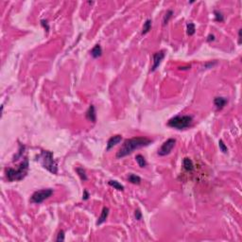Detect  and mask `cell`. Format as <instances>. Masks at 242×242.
<instances>
[{"instance_id": "6da1fadb", "label": "cell", "mask_w": 242, "mask_h": 242, "mask_svg": "<svg viewBox=\"0 0 242 242\" xmlns=\"http://www.w3.org/2000/svg\"><path fill=\"white\" fill-rule=\"evenodd\" d=\"M152 143V140L147 137H134L130 139H126L122 146L120 147L117 152V158H123V157L132 153L135 149H141L149 146Z\"/></svg>"}, {"instance_id": "7a4b0ae2", "label": "cell", "mask_w": 242, "mask_h": 242, "mask_svg": "<svg viewBox=\"0 0 242 242\" xmlns=\"http://www.w3.org/2000/svg\"><path fill=\"white\" fill-rule=\"evenodd\" d=\"M28 159L25 158L24 161L20 164L16 169L9 167L6 169V176L8 178L9 182H14V181H21L27 176L28 171Z\"/></svg>"}, {"instance_id": "3957f363", "label": "cell", "mask_w": 242, "mask_h": 242, "mask_svg": "<svg viewBox=\"0 0 242 242\" xmlns=\"http://www.w3.org/2000/svg\"><path fill=\"white\" fill-rule=\"evenodd\" d=\"M36 160L41 163L42 167L46 168L52 174L58 173V165L57 162L53 158V153L48 150H42L41 153L36 157Z\"/></svg>"}, {"instance_id": "277c9868", "label": "cell", "mask_w": 242, "mask_h": 242, "mask_svg": "<svg viewBox=\"0 0 242 242\" xmlns=\"http://www.w3.org/2000/svg\"><path fill=\"white\" fill-rule=\"evenodd\" d=\"M193 123L192 116H176L167 121V126L176 130H184L189 128Z\"/></svg>"}, {"instance_id": "5b68a950", "label": "cell", "mask_w": 242, "mask_h": 242, "mask_svg": "<svg viewBox=\"0 0 242 242\" xmlns=\"http://www.w3.org/2000/svg\"><path fill=\"white\" fill-rule=\"evenodd\" d=\"M52 194H53V189H51V188H46V189L35 191L31 195V197H30V202L38 203V204L42 203L49 197H51Z\"/></svg>"}, {"instance_id": "8992f818", "label": "cell", "mask_w": 242, "mask_h": 242, "mask_svg": "<svg viewBox=\"0 0 242 242\" xmlns=\"http://www.w3.org/2000/svg\"><path fill=\"white\" fill-rule=\"evenodd\" d=\"M175 144H176V140L174 138H169L167 139V141H165L163 143V145L161 146V148L158 149V155L159 156H166L167 154H169L171 152L172 149L174 148Z\"/></svg>"}, {"instance_id": "52a82bcc", "label": "cell", "mask_w": 242, "mask_h": 242, "mask_svg": "<svg viewBox=\"0 0 242 242\" xmlns=\"http://www.w3.org/2000/svg\"><path fill=\"white\" fill-rule=\"evenodd\" d=\"M165 58V50H160L158 52H155L153 54V63L150 68V72H154L157 68L159 67L162 60Z\"/></svg>"}, {"instance_id": "ba28073f", "label": "cell", "mask_w": 242, "mask_h": 242, "mask_svg": "<svg viewBox=\"0 0 242 242\" xmlns=\"http://www.w3.org/2000/svg\"><path fill=\"white\" fill-rule=\"evenodd\" d=\"M122 140V136L120 134H117V135H114L112 137L109 138V140L107 142V147H106V150L109 151L111 149H113L114 146H117L118 143L121 142Z\"/></svg>"}, {"instance_id": "9c48e42d", "label": "cell", "mask_w": 242, "mask_h": 242, "mask_svg": "<svg viewBox=\"0 0 242 242\" xmlns=\"http://www.w3.org/2000/svg\"><path fill=\"white\" fill-rule=\"evenodd\" d=\"M85 117L86 118L91 121V122L95 123L96 120V109H95V106L94 105H90L88 110L86 111L85 113Z\"/></svg>"}, {"instance_id": "30bf717a", "label": "cell", "mask_w": 242, "mask_h": 242, "mask_svg": "<svg viewBox=\"0 0 242 242\" xmlns=\"http://www.w3.org/2000/svg\"><path fill=\"white\" fill-rule=\"evenodd\" d=\"M227 102H228V99L226 98H223V96H217V98L214 99V104L217 108V110H221V109H223Z\"/></svg>"}, {"instance_id": "8fae6325", "label": "cell", "mask_w": 242, "mask_h": 242, "mask_svg": "<svg viewBox=\"0 0 242 242\" xmlns=\"http://www.w3.org/2000/svg\"><path fill=\"white\" fill-rule=\"evenodd\" d=\"M109 208L108 207H104L103 209H102V212H101V214L99 216V217L98 219V221H96V225H100L102 224L103 222H105L108 219V216H109Z\"/></svg>"}, {"instance_id": "7c38bea8", "label": "cell", "mask_w": 242, "mask_h": 242, "mask_svg": "<svg viewBox=\"0 0 242 242\" xmlns=\"http://www.w3.org/2000/svg\"><path fill=\"white\" fill-rule=\"evenodd\" d=\"M183 167L186 171H192L194 169V164H193L192 160L188 158V157H185L183 160Z\"/></svg>"}, {"instance_id": "4fadbf2b", "label": "cell", "mask_w": 242, "mask_h": 242, "mask_svg": "<svg viewBox=\"0 0 242 242\" xmlns=\"http://www.w3.org/2000/svg\"><path fill=\"white\" fill-rule=\"evenodd\" d=\"M91 55H92L93 58L96 59V58H99L102 55V49H101V46L98 44V45H96L93 48H92V50H91Z\"/></svg>"}, {"instance_id": "5bb4252c", "label": "cell", "mask_w": 242, "mask_h": 242, "mask_svg": "<svg viewBox=\"0 0 242 242\" xmlns=\"http://www.w3.org/2000/svg\"><path fill=\"white\" fill-rule=\"evenodd\" d=\"M108 184L111 185L112 187H114V189L117 190H119V191H124V186L121 184L120 183H118L117 181H114V180H110L108 182Z\"/></svg>"}, {"instance_id": "9a60e30c", "label": "cell", "mask_w": 242, "mask_h": 242, "mask_svg": "<svg viewBox=\"0 0 242 242\" xmlns=\"http://www.w3.org/2000/svg\"><path fill=\"white\" fill-rule=\"evenodd\" d=\"M135 160H136V162H137V164H138V166L140 167H147V161H146V159H145V157L143 156V155H141V154H137L136 156H135Z\"/></svg>"}, {"instance_id": "2e32d148", "label": "cell", "mask_w": 242, "mask_h": 242, "mask_svg": "<svg viewBox=\"0 0 242 242\" xmlns=\"http://www.w3.org/2000/svg\"><path fill=\"white\" fill-rule=\"evenodd\" d=\"M151 27H152V22H151L150 19H147L146 22L144 23V26H143V29H142L141 34L144 35V34H147L148 32H149V30L151 29Z\"/></svg>"}, {"instance_id": "e0dca14e", "label": "cell", "mask_w": 242, "mask_h": 242, "mask_svg": "<svg viewBox=\"0 0 242 242\" xmlns=\"http://www.w3.org/2000/svg\"><path fill=\"white\" fill-rule=\"evenodd\" d=\"M76 172L78 173V175L80 176L81 180L82 182H85L87 181V174H86V171H85V169H84L83 167H77L76 168Z\"/></svg>"}, {"instance_id": "ac0fdd59", "label": "cell", "mask_w": 242, "mask_h": 242, "mask_svg": "<svg viewBox=\"0 0 242 242\" xmlns=\"http://www.w3.org/2000/svg\"><path fill=\"white\" fill-rule=\"evenodd\" d=\"M128 181L130 182V183L134 184H140L141 178L139 176H137V175H135V174H129Z\"/></svg>"}, {"instance_id": "d6986e66", "label": "cell", "mask_w": 242, "mask_h": 242, "mask_svg": "<svg viewBox=\"0 0 242 242\" xmlns=\"http://www.w3.org/2000/svg\"><path fill=\"white\" fill-rule=\"evenodd\" d=\"M195 31H196L195 24H193L191 22L187 24V26H186V32H187V34H188L189 36H192V35H194Z\"/></svg>"}, {"instance_id": "ffe728a7", "label": "cell", "mask_w": 242, "mask_h": 242, "mask_svg": "<svg viewBox=\"0 0 242 242\" xmlns=\"http://www.w3.org/2000/svg\"><path fill=\"white\" fill-rule=\"evenodd\" d=\"M172 15H173V10H168L167 11L166 15L164 16V19H163V25L166 26L167 24L168 23L169 19H170V18L172 17Z\"/></svg>"}, {"instance_id": "44dd1931", "label": "cell", "mask_w": 242, "mask_h": 242, "mask_svg": "<svg viewBox=\"0 0 242 242\" xmlns=\"http://www.w3.org/2000/svg\"><path fill=\"white\" fill-rule=\"evenodd\" d=\"M214 14H215V20L217 22H223L224 21V16H223L222 13L220 10H214Z\"/></svg>"}, {"instance_id": "7402d4cb", "label": "cell", "mask_w": 242, "mask_h": 242, "mask_svg": "<svg viewBox=\"0 0 242 242\" xmlns=\"http://www.w3.org/2000/svg\"><path fill=\"white\" fill-rule=\"evenodd\" d=\"M219 147H220V151H222L223 153H227L228 152V149L226 147V145L224 144V142H223V140H221V139L219 141Z\"/></svg>"}, {"instance_id": "603a6c76", "label": "cell", "mask_w": 242, "mask_h": 242, "mask_svg": "<svg viewBox=\"0 0 242 242\" xmlns=\"http://www.w3.org/2000/svg\"><path fill=\"white\" fill-rule=\"evenodd\" d=\"M56 241L57 242L64 241V231H63V230H60V231L59 232V234L57 235V238H56Z\"/></svg>"}, {"instance_id": "cb8c5ba5", "label": "cell", "mask_w": 242, "mask_h": 242, "mask_svg": "<svg viewBox=\"0 0 242 242\" xmlns=\"http://www.w3.org/2000/svg\"><path fill=\"white\" fill-rule=\"evenodd\" d=\"M41 25H42V27H43V28L46 29V31L48 32V30H49V25H48L47 20H46V19H42V20H41Z\"/></svg>"}, {"instance_id": "d4e9b609", "label": "cell", "mask_w": 242, "mask_h": 242, "mask_svg": "<svg viewBox=\"0 0 242 242\" xmlns=\"http://www.w3.org/2000/svg\"><path fill=\"white\" fill-rule=\"evenodd\" d=\"M134 217H135V219L137 220H142V213H141V211L140 210H135V212H134Z\"/></svg>"}, {"instance_id": "484cf974", "label": "cell", "mask_w": 242, "mask_h": 242, "mask_svg": "<svg viewBox=\"0 0 242 242\" xmlns=\"http://www.w3.org/2000/svg\"><path fill=\"white\" fill-rule=\"evenodd\" d=\"M217 63V62H216V60H215V62H213V63H212V62H209V63H205V64H204V68H206V69H209V68H212V67H213V66H214V65H216Z\"/></svg>"}, {"instance_id": "4316f807", "label": "cell", "mask_w": 242, "mask_h": 242, "mask_svg": "<svg viewBox=\"0 0 242 242\" xmlns=\"http://www.w3.org/2000/svg\"><path fill=\"white\" fill-rule=\"evenodd\" d=\"M89 197H90V194H89V192L85 189L83 191V195H82V199L83 201H87V199H89Z\"/></svg>"}, {"instance_id": "83f0119b", "label": "cell", "mask_w": 242, "mask_h": 242, "mask_svg": "<svg viewBox=\"0 0 242 242\" xmlns=\"http://www.w3.org/2000/svg\"><path fill=\"white\" fill-rule=\"evenodd\" d=\"M216 40V37H215V35L214 34H209L207 36V39L206 41L208 42V43H211V42H214Z\"/></svg>"}, {"instance_id": "f1b7e54d", "label": "cell", "mask_w": 242, "mask_h": 242, "mask_svg": "<svg viewBox=\"0 0 242 242\" xmlns=\"http://www.w3.org/2000/svg\"><path fill=\"white\" fill-rule=\"evenodd\" d=\"M241 31H242V29L240 28L238 30V44L240 45L241 44Z\"/></svg>"}, {"instance_id": "f546056e", "label": "cell", "mask_w": 242, "mask_h": 242, "mask_svg": "<svg viewBox=\"0 0 242 242\" xmlns=\"http://www.w3.org/2000/svg\"><path fill=\"white\" fill-rule=\"evenodd\" d=\"M180 70H189L190 69V65L189 66H183V67H179Z\"/></svg>"}]
</instances>
